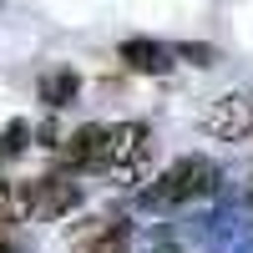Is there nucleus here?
<instances>
[{
	"instance_id": "obj_8",
	"label": "nucleus",
	"mask_w": 253,
	"mask_h": 253,
	"mask_svg": "<svg viewBox=\"0 0 253 253\" xmlns=\"http://www.w3.org/2000/svg\"><path fill=\"white\" fill-rule=\"evenodd\" d=\"M31 147V126L26 122H10L5 132H0V157H15V152H26Z\"/></svg>"
},
{
	"instance_id": "obj_9",
	"label": "nucleus",
	"mask_w": 253,
	"mask_h": 253,
	"mask_svg": "<svg viewBox=\"0 0 253 253\" xmlns=\"http://www.w3.org/2000/svg\"><path fill=\"white\" fill-rule=\"evenodd\" d=\"M172 56H187L193 66H213V61H218V51H213V46H198V41H182V46H172Z\"/></svg>"
},
{
	"instance_id": "obj_7",
	"label": "nucleus",
	"mask_w": 253,
	"mask_h": 253,
	"mask_svg": "<svg viewBox=\"0 0 253 253\" xmlns=\"http://www.w3.org/2000/svg\"><path fill=\"white\" fill-rule=\"evenodd\" d=\"M81 253H132V233L126 223H112V228H96V238L81 248Z\"/></svg>"
},
{
	"instance_id": "obj_10",
	"label": "nucleus",
	"mask_w": 253,
	"mask_h": 253,
	"mask_svg": "<svg viewBox=\"0 0 253 253\" xmlns=\"http://www.w3.org/2000/svg\"><path fill=\"white\" fill-rule=\"evenodd\" d=\"M15 223H20V213L0 198V253H10V238H15Z\"/></svg>"
},
{
	"instance_id": "obj_11",
	"label": "nucleus",
	"mask_w": 253,
	"mask_h": 253,
	"mask_svg": "<svg viewBox=\"0 0 253 253\" xmlns=\"http://www.w3.org/2000/svg\"><path fill=\"white\" fill-rule=\"evenodd\" d=\"M31 137H41V147H56V142H61V137H56V126H51V122H46V126H41V132H31Z\"/></svg>"
},
{
	"instance_id": "obj_2",
	"label": "nucleus",
	"mask_w": 253,
	"mask_h": 253,
	"mask_svg": "<svg viewBox=\"0 0 253 253\" xmlns=\"http://www.w3.org/2000/svg\"><path fill=\"white\" fill-rule=\"evenodd\" d=\"M107 172L126 187L147 182V172H152V126L147 122L107 126Z\"/></svg>"
},
{
	"instance_id": "obj_1",
	"label": "nucleus",
	"mask_w": 253,
	"mask_h": 253,
	"mask_svg": "<svg viewBox=\"0 0 253 253\" xmlns=\"http://www.w3.org/2000/svg\"><path fill=\"white\" fill-rule=\"evenodd\" d=\"M218 182H223L218 177V162L203 157V152H193V157H177L152 187H147V203H152V208H182L193 198H208Z\"/></svg>"
},
{
	"instance_id": "obj_5",
	"label": "nucleus",
	"mask_w": 253,
	"mask_h": 253,
	"mask_svg": "<svg viewBox=\"0 0 253 253\" xmlns=\"http://www.w3.org/2000/svg\"><path fill=\"white\" fill-rule=\"evenodd\" d=\"M122 61L132 71L142 76H162V71H172V46H162V41H147V36H132V41H122Z\"/></svg>"
},
{
	"instance_id": "obj_6",
	"label": "nucleus",
	"mask_w": 253,
	"mask_h": 253,
	"mask_svg": "<svg viewBox=\"0 0 253 253\" xmlns=\"http://www.w3.org/2000/svg\"><path fill=\"white\" fill-rule=\"evenodd\" d=\"M76 91H81V76H76V71H51V76H41V101H46L51 112L71 107Z\"/></svg>"
},
{
	"instance_id": "obj_3",
	"label": "nucleus",
	"mask_w": 253,
	"mask_h": 253,
	"mask_svg": "<svg viewBox=\"0 0 253 253\" xmlns=\"http://www.w3.org/2000/svg\"><path fill=\"white\" fill-rule=\"evenodd\" d=\"M198 126L218 142H243L253 137V91H233V96H218L198 112Z\"/></svg>"
},
{
	"instance_id": "obj_4",
	"label": "nucleus",
	"mask_w": 253,
	"mask_h": 253,
	"mask_svg": "<svg viewBox=\"0 0 253 253\" xmlns=\"http://www.w3.org/2000/svg\"><path fill=\"white\" fill-rule=\"evenodd\" d=\"M61 162L71 172H91V167H107V126L101 122H86L61 142Z\"/></svg>"
},
{
	"instance_id": "obj_12",
	"label": "nucleus",
	"mask_w": 253,
	"mask_h": 253,
	"mask_svg": "<svg viewBox=\"0 0 253 253\" xmlns=\"http://www.w3.org/2000/svg\"><path fill=\"white\" fill-rule=\"evenodd\" d=\"M152 253H177V243H172V238H157V243H152Z\"/></svg>"
}]
</instances>
